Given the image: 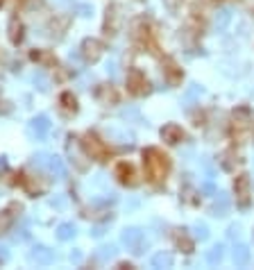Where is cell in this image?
<instances>
[{"label":"cell","mask_w":254,"mask_h":270,"mask_svg":"<svg viewBox=\"0 0 254 270\" xmlns=\"http://www.w3.org/2000/svg\"><path fill=\"white\" fill-rule=\"evenodd\" d=\"M234 125H238L241 130H248V127H250V114H248V109H238V112L234 114Z\"/></svg>","instance_id":"cell-14"},{"label":"cell","mask_w":254,"mask_h":270,"mask_svg":"<svg viewBox=\"0 0 254 270\" xmlns=\"http://www.w3.org/2000/svg\"><path fill=\"white\" fill-rule=\"evenodd\" d=\"M12 220H14L12 211H2V213H0V231H5L7 227L12 225Z\"/></svg>","instance_id":"cell-19"},{"label":"cell","mask_w":254,"mask_h":270,"mask_svg":"<svg viewBox=\"0 0 254 270\" xmlns=\"http://www.w3.org/2000/svg\"><path fill=\"white\" fill-rule=\"evenodd\" d=\"M163 73L168 75V79H170V82H173V84H175L177 79L182 77V73L177 71V66H175V64H173V61H168V64H166V68H163Z\"/></svg>","instance_id":"cell-17"},{"label":"cell","mask_w":254,"mask_h":270,"mask_svg":"<svg viewBox=\"0 0 254 270\" xmlns=\"http://www.w3.org/2000/svg\"><path fill=\"white\" fill-rule=\"evenodd\" d=\"M152 266H155V268H170V266H173V254H168V252H156L155 257H152Z\"/></svg>","instance_id":"cell-10"},{"label":"cell","mask_w":254,"mask_h":270,"mask_svg":"<svg viewBox=\"0 0 254 270\" xmlns=\"http://www.w3.org/2000/svg\"><path fill=\"white\" fill-rule=\"evenodd\" d=\"M229 195H225V193H220L218 195V200H215L214 204V216H227V211H229Z\"/></svg>","instance_id":"cell-9"},{"label":"cell","mask_w":254,"mask_h":270,"mask_svg":"<svg viewBox=\"0 0 254 270\" xmlns=\"http://www.w3.org/2000/svg\"><path fill=\"white\" fill-rule=\"evenodd\" d=\"M177 245H179V248H182L184 252H193V243H191V241H189L186 236H184V234H182L179 238H177Z\"/></svg>","instance_id":"cell-22"},{"label":"cell","mask_w":254,"mask_h":270,"mask_svg":"<svg viewBox=\"0 0 254 270\" xmlns=\"http://www.w3.org/2000/svg\"><path fill=\"white\" fill-rule=\"evenodd\" d=\"M202 189H204V191H207V193H214V184H209V182L202 186Z\"/></svg>","instance_id":"cell-27"},{"label":"cell","mask_w":254,"mask_h":270,"mask_svg":"<svg viewBox=\"0 0 254 270\" xmlns=\"http://www.w3.org/2000/svg\"><path fill=\"white\" fill-rule=\"evenodd\" d=\"M57 236L61 238V241H66V238H71V236H75V227H73V225H61V227H59V231H57Z\"/></svg>","instance_id":"cell-18"},{"label":"cell","mask_w":254,"mask_h":270,"mask_svg":"<svg viewBox=\"0 0 254 270\" xmlns=\"http://www.w3.org/2000/svg\"><path fill=\"white\" fill-rule=\"evenodd\" d=\"M161 136H163V141H168V143H179L184 138V132H182V127L179 125H175V123H170V125H166L161 130Z\"/></svg>","instance_id":"cell-7"},{"label":"cell","mask_w":254,"mask_h":270,"mask_svg":"<svg viewBox=\"0 0 254 270\" xmlns=\"http://www.w3.org/2000/svg\"><path fill=\"white\" fill-rule=\"evenodd\" d=\"M193 234H195V238H200V241H204V238L209 236V227L204 223H197L195 227H193Z\"/></svg>","instance_id":"cell-20"},{"label":"cell","mask_w":254,"mask_h":270,"mask_svg":"<svg viewBox=\"0 0 254 270\" xmlns=\"http://www.w3.org/2000/svg\"><path fill=\"white\" fill-rule=\"evenodd\" d=\"M9 37H12V41H19L20 39V25L16 27V20H12V34H9Z\"/></svg>","instance_id":"cell-24"},{"label":"cell","mask_w":254,"mask_h":270,"mask_svg":"<svg viewBox=\"0 0 254 270\" xmlns=\"http://www.w3.org/2000/svg\"><path fill=\"white\" fill-rule=\"evenodd\" d=\"M127 86H130V93H134V96H141V93L148 91V79H145V75L141 71H130V75H127Z\"/></svg>","instance_id":"cell-3"},{"label":"cell","mask_w":254,"mask_h":270,"mask_svg":"<svg viewBox=\"0 0 254 270\" xmlns=\"http://www.w3.org/2000/svg\"><path fill=\"white\" fill-rule=\"evenodd\" d=\"M100 98H104V100H116V93L111 91L109 86H102V89H100V93H98Z\"/></svg>","instance_id":"cell-23"},{"label":"cell","mask_w":254,"mask_h":270,"mask_svg":"<svg viewBox=\"0 0 254 270\" xmlns=\"http://www.w3.org/2000/svg\"><path fill=\"white\" fill-rule=\"evenodd\" d=\"M229 20H232V12L229 9H218V14H215V30H225V27L229 25Z\"/></svg>","instance_id":"cell-12"},{"label":"cell","mask_w":254,"mask_h":270,"mask_svg":"<svg viewBox=\"0 0 254 270\" xmlns=\"http://www.w3.org/2000/svg\"><path fill=\"white\" fill-rule=\"evenodd\" d=\"M61 102H64V107L68 109V112H75V109H78V105H75V98H73L71 93H64V96H61Z\"/></svg>","instance_id":"cell-21"},{"label":"cell","mask_w":254,"mask_h":270,"mask_svg":"<svg viewBox=\"0 0 254 270\" xmlns=\"http://www.w3.org/2000/svg\"><path fill=\"white\" fill-rule=\"evenodd\" d=\"M182 0H163V5L170 7V9H177V5H179Z\"/></svg>","instance_id":"cell-25"},{"label":"cell","mask_w":254,"mask_h":270,"mask_svg":"<svg viewBox=\"0 0 254 270\" xmlns=\"http://www.w3.org/2000/svg\"><path fill=\"white\" fill-rule=\"evenodd\" d=\"M32 259L37 261V264H50L52 261V252L48 250V248H34V252H32Z\"/></svg>","instance_id":"cell-11"},{"label":"cell","mask_w":254,"mask_h":270,"mask_svg":"<svg viewBox=\"0 0 254 270\" xmlns=\"http://www.w3.org/2000/svg\"><path fill=\"white\" fill-rule=\"evenodd\" d=\"M123 243L130 248L134 254H141V252L145 250V236H143V231L137 230V227H130V230H125L123 231Z\"/></svg>","instance_id":"cell-2"},{"label":"cell","mask_w":254,"mask_h":270,"mask_svg":"<svg viewBox=\"0 0 254 270\" xmlns=\"http://www.w3.org/2000/svg\"><path fill=\"white\" fill-rule=\"evenodd\" d=\"M229 236L234 238V236H238V225H232V227H229V231H227Z\"/></svg>","instance_id":"cell-26"},{"label":"cell","mask_w":254,"mask_h":270,"mask_svg":"<svg viewBox=\"0 0 254 270\" xmlns=\"http://www.w3.org/2000/svg\"><path fill=\"white\" fill-rule=\"evenodd\" d=\"M222 254H225V252H222V245H214V248L207 252V264L209 266L220 264V261H222Z\"/></svg>","instance_id":"cell-13"},{"label":"cell","mask_w":254,"mask_h":270,"mask_svg":"<svg viewBox=\"0 0 254 270\" xmlns=\"http://www.w3.org/2000/svg\"><path fill=\"white\" fill-rule=\"evenodd\" d=\"M84 150H86V154H91L93 159L104 157V145H102V141H100L98 136H93V134H89V136L84 138Z\"/></svg>","instance_id":"cell-6"},{"label":"cell","mask_w":254,"mask_h":270,"mask_svg":"<svg viewBox=\"0 0 254 270\" xmlns=\"http://www.w3.org/2000/svg\"><path fill=\"white\" fill-rule=\"evenodd\" d=\"M200 93H202V86L191 84V89L186 91V96H184V105H186V107H191V102H193V100H195L197 96H200Z\"/></svg>","instance_id":"cell-16"},{"label":"cell","mask_w":254,"mask_h":270,"mask_svg":"<svg viewBox=\"0 0 254 270\" xmlns=\"http://www.w3.org/2000/svg\"><path fill=\"white\" fill-rule=\"evenodd\" d=\"M48 127H50V123H48V118H46V116H39V118H34L32 130L37 132V136H43V134L48 132Z\"/></svg>","instance_id":"cell-15"},{"label":"cell","mask_w":254,"mask_h":270,"mask_svg":"<svg viewBox=\"0 0 254 270\" xmlns=\"http://www.w3.org/2000/svg\"><path fill=\"white\" fill-rule=\"evenodd\" d=\"M236 198H238V204L243 209L250 204V177L248 175H241L236 179Z\"/></svg>","instance_id":"cell-5"},{"label":"cell","mask_w":254,"mask_h":270,"mask_svg":"<svg viewBox=\"0 0 254 270\" xmlns=\"http://www.w3.org/2000/svg\"><path fill=\"white\" fill-rule=\"evenodd\" d=\"M143 161H145V171L152 179H161L168 173V157L159 152L156 148H148L143 152Z\"/></svg>","instance_id":"cell-1"},{"label":"cell","mask_w":254,"mask_h":270,"mask_svg":"<svg viewBox=\"0 0 254 270\" xmlns=\"http://www.w3.org/2000/svg\"><path fill=\"white\" fill-rule=\"evenodd\" d=\"M100 55H102V43L98 39H86L82 43V57L86 61H96Z\"/></svg>","instance_id":"cell-4"},{"label":"cell","mask_w":254,"mask_h":270,"mask_svg":"<svg viewBox=\"0 0 254 270\" xmlns=\"http://www.w3.org/2000/svg\"><path fill=\"white\" fill-rule=\"evenodd\" d=\"M234 264L236 266H248L250 264V248L248 245L238 243L234 248Z\"/></svg>","instance_id":"cell-8"}]
</instances>
